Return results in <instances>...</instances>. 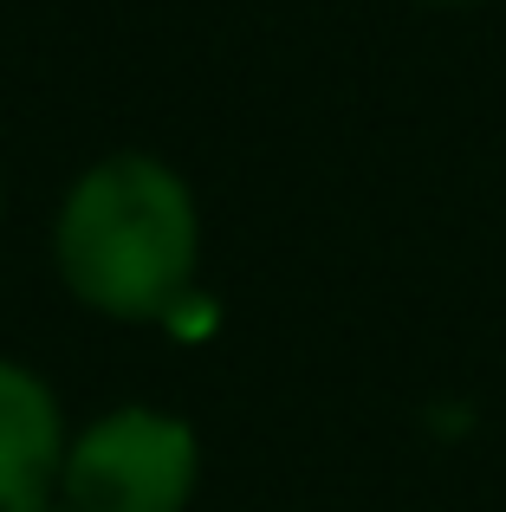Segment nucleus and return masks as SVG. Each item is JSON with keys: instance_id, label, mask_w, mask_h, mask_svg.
Here are the masks:
<instances>
[{"instance_id": "f257e3e1", "label": "nucleus", "mask_w": 506, "mask_h": 512, "mask_svg": "<svg viewBox=\"0 0 506 512\" xmlns=\"http://www.w3.org/2000/svg\"><path fill=\"white\" fill-rule=\"evenodd\" d=\"M195 201L150 156H111L65 195V286L111 318H156L195 273Z\"/></svg>"}, {"instance_id": "f03ea898", "label": "nucleus", "mask_w": 506, "mask_h": 512, "mask_svg": "<svg viewBox=\"0 0 506 512\" xmlns=\"http://www.w3.org/2000/svg\"><path fill=\"white\" fill-rule=\"evenodd\" d=\"M59 480L78 512H182L195 493V435L176 415L117 409L78 435Z\"/></svg>"}, {"instance_id": "7ed1b4c3", "label": "nucleus", "mask_w": 506, "mask_h": 512, "mask_svg": "<svg viewBox=\"0 0 506 512\" xmlns=\"http://www.w3.org/2000/svg\"><path fill=\"white\" fill-rule=\"evenodd\" d=\"M59 467V402L20 363H0V512H39Z\"/></svg>"}]
</instances>
